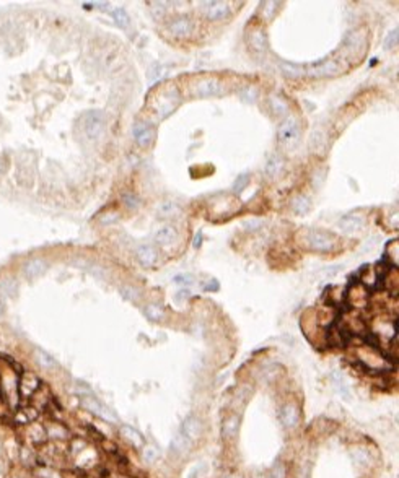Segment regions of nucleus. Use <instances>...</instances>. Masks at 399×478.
<instances>
[{
	"mask_svg": "<svg viewBox=\"0 0 399 478\" xmlns=\"http://www.w3.org/2000/svg\"><path fill=\"white\" fill-rule=\"evenodd\" d=\"M124 202L129 205V207H132V208H136L137 205H139V200L134 195H131V194H126L124 195Z\"/></svg>",
	"mask_w": 399,
	"mask_h": 478,
	"instance_id": "obj_41",
	"label": "nucleus"
},
{
	"mask_svg": "<svg viewBox=\"0 0 399 478\" xmlns=\"http://www.w3.org/2000/svg\"><path fill=\"white\" fill-rule=\"evenodd\" d=\"M223 90V85L217 78H202L194 86V95L199 98L217 96Z\"/></svg>",
	"mask_w": 399,
	"mask_h": 478,
	"instance_id": "obj_7",
	"label": "nucleus"
},
{
	"mask_svg": "<svg viewBox=\"0 0 399 478\" xmlns=\"http://www.w3.org/2000/svg\"><path fill=\"white\" fill-rule=\"evenodd\" d=\"M186 296H188V291H178V295H176V301H184L186 300Z\"/></svg>",
	"mask_w": 399,
	"mask_h": 478,
	"instance_id": "obj_45",
	"label": "nucleus"
},
{
	"mask_svg": "<svg viewBox=\"0 0 399 478\" xmlns=\"http://www.w3.org/2000/svg\"><path fill=\"white\" fill-rule=\"evenodd\" d=\"M16 290H18L16 282L11 280V278H7V280H3L2 283H0V293L5 295L7 298L16 296Z\"/></svg>",
	"mask_w": 399,
	"mask_h": 478,
	"instance_id": "obj_31",
	"label": "nucleus"
},
{
	"mask_svg": "<svg viewBox=\"0 0 399 478\" xmlns=\"http://www.w3.org/2000/svg\"><path fill=\"white\" fill-rule=\"evenodd\" d=\"M145 316L153 322H160L165 318V311L160 306H157V304H149V306L145 308Z\"/></svg>",
	"mask_w": 399,
	"mask_h": 478,
	"instance_id": "obj_30",
	"label": "nucleus"
},
{
	"mask_svg": "<svg viewBox=\"0 0 399 478\" xmlns=\"http://www.w3.org/2000/svg\"><path fill=\"white\" fill-rule=\"evenodd\" d=\"M122 436H124L127 441H131L134 446H142L144 444V436L132 426H124V428H122Z\"/></svg>",
	"mask_w": 399,
	"mask_h": 478,
	"instance_id": "obj_23",
	"label": "nucleus"
},
{
	"mask_svg": "<svg viewBox=\"0 0 399 478\" xmlns=\"http://www.w3.org/2000/svg\"><path fill=\"white\" fill-rule=\"evenodd\" d=\"M34 356H36V361H38L39 366H42L44 369H54L57 366L56 359H54L51 355H47L46 351H42V350H36Z\"/></svg>",
	"mask_w": 399,
	"mask_h": 478,
	"instance_id": "obj_25",
	"label": "nucleus"
},
{
	"mask_svg": "<svg viewBox=\"0 0 399 478\" xmlns=\"http://www.w3.org/2000/svg\"><path fill=\"white\" fill-rule=\"evenodd\" d=\"M248 46L256 52H266L267 51V38L262 28H254L248 34Z\"/></svg>",
	"mask_w": 399,
	"mask_h": 478,
	"instance_id": "obj_12",
	"label": "nucleus"
},
{
	"mask_svg": "<svg viewBox=\"0 0 399 478\" xmlns=\"http://www.w3.org/2000/svg\"><path fill=\"white\" fill-rule=\"evenodd\" d=\"M346 301L351 304L355 309H362L368 304V300H370V291L365 287L364 283H352L349 285V288L346 290Z\"/></svg>",
	"mask_w": 399,
	"mask_h": 478,
	"instance_id": "obj_4",
	"label": "nucleus"
},
{
	"mask_svg": "<svg viewBox=\"0 0 399 478\" xmlns=\"http://www.w3.org/2000/svg\"><path fill=\"white\" fill-rule=\"evenodd\" d=\"M189 448H191V441L186 439L180 433L178 436L173 439V443H171V451L173 452H178V454H184V452H188Z\"/></svg>",
	"mask_w": 399,
	"mask_h": 478,
	"instance_id": "obj_24",
	"label": "nucleus"
},
{
	"mask_svg": "<svg viewBox=\"0 0 399 478\" xmlns=\"http://www.w3.org/2000/svg\"><path fill=\"white\" fill-rule=\"evenodd\" d=\"M248 179H249L248 174L239 176L236 181H235V184H233V190H235V192H241V190L248 185Z\"/></svg>",
	"mask_w": 399,
	"mask_h": 478,
	"instance_id": "obj_38",
	"label": "nucleus"
},
{
	"mask_svg": "<svg viewBox=\"0 0 399 478\" xmlns=\"http://www.w3.org/2000/svg\"><path fill=\"white\" fill-rule=\"evenodd\" d=\"M241 98L248 99V101H253V99L256 98V91L253 88H248L244 93H241Z\"/></svg>",
	"mask_w": 399,
	"mask_h": 478,
	"instance_id": "obj_42",
	"label": "nucleus"
},
{
	"mask_svg": "<svg viewBox=\"0 0 399 478\" xmlns=\"http://www.w3.org/2000/svg\"><path fill=\"white\" fill-rule=\"evenodd\" d=\"M347 64L349 60L346 57V54L344 52H339V55L334 59H328L321 62V64H315L308 68H303L302 67V75H310V77H316V78H321V77H337V75H342L344 72L347 70Z\"/></svg>",
	"mask_w": 399,
	"mask_h": 478,
	"instance_id": "obj_2",
	"label": "nucleus"
},
{
	"mask_svg": "<svg viewBox=\"0 0 399 478\" xmlns=\"http://www.w3.org/2000/svg\"><path fill=\"white\" fill-rule=\"evenodd\" d=\"M352 459L355 464L360 465V467H368V465L372 464V456L362 448H357L352 451Z\"/></svg>",
	"mask_w": 399,
	"mask_h": 478,
	"instance_id": "obj_26",
	"label": "nucleus"
},
{
	"mask_svg": "<svg viewBox=\"0 0 399 478\" xmlns=\"http://www.w3.org/2000/svg\"><path fill=\"white\" fill-rule=\"evenodd\" d=\"M398 36H399V31H398V29H393L391 33L386 36L385 47H386V49H395L396 44H398Z\"/></svg>",
	"mask_w": 399,
	"mask_h": 478,
	"instance_id": "obj_34",
	"label": "nucleus"
},
{
	"mask_svg": "<svg viewBox=\"0 0 399 478\" xmlns=\"http://www.w3.org/2000/svg\"><path fill=\"white\" fill-rule=\"evenodd\" d=\"M176 236H178V233H176V229H175L173 226H163V228L155 234V241H157L158 244H162V246H168V244H173V243H175Z\"/></svg>",
	"mask_w": 399,
	"mask_h": 478,
	"instance_id": "obj_18",
	"label": "nucleus"
},
{
	"mask_svg": "<svg viewBox=\"0 0 399 478\" xmlns=\"http://www.w3.org/2000/svg\"><path fill=\"white\" fill-rule=\"evenodd\" d=\"M230 11H231L230 2H205V3H202V13L212 21L223 20V18L230 15Z\"/></svg>",
	"mask_w": 399,
	"mask_h": 478,
	"instance_id": "obj_6",
	"label": "nucleus"
},
{
	"mask_svg": "<svg viewBox=\"0 0 399 478\" xmlns=\"http://www.w3.org/2000/svg\"><path fill=\"white\" fill-rule=\"evenodd\" d=\"M134 139L140 147H149L153 140V129L145 122H139L134 126Z\"/></svg>",
	"mask_w": 399,
	"mask_h": 478,
	"instance_id": "obj_14",
	"label": "nucleus"
},
{
	"mask_svg": "<svg viewBox=\"0 0 399 478\" xmlns=\"http://www.w3.org/2000/svg\"><path fill=\"white\" fill-rule=\"evenodd\" d=\"M204 290H207V291H217V290H218V282H217V280H212L210 283H208V287H204Z\"/></svg>",
	"mask_w": 399,
	"mask_h": 478,
	"instance_id": "obj_43",
	"label": "nucleus"
},
{
	"mask_svg": "<svg viewBox=\"0 0 399 478\" xmlns=\"http://www.w3.org/2000/svg\"><path fill=\"white\" fill-rule=\"evenodd\" d=\"M292 205H293V212H295L297 215H305V213H308V210H310V200L303 195L295 197V200H293Z\"/></svg>",
	"mask_w": 399,
	"mask_h": 478,
	"instance_id": "obj_28",
	"label": "nucleus"
},
{
	"mask_svg": "<svg viewBox=\"0 0 399 478\" xmlns=\"http://www.w3.org/2000/svg\"><path fill=\"white\" fill-rule=\"evenodd\" d=\"M269 477H271V478H284V477H285L284 467H282V465H274L272 470H271V474H269Z\"/></svg>",
	"mask_w": 399,
	"mask_h": 478,
	"instance_id": "obj_40",
	"label": "nucleus"
},
{
	"mask_svg": "<svg viewBox=\"0 0 399 478\" xmlns=\"http://www.w3.org/2000/svg\"><path fill=\"white\" fill-rule=\"evenodd\" d=\"M271 109H272V113L275 114V116H285L287 113H288V106H287V103L282 99L280 96H272L271 98Z\"/></svg>",
	"mask_w": 399,
	"mask_h": 478,
	"instance_id": "obj_27",
	"label": "nucleus"
},
{
	"mask_svg": "<svg viewBox=\"0 0 399 478\" xmlns=\"http://www.w3.org/2000/svg\"><path fill=\"white\" fill-rule=\"evenodd\" d=\"M168 29L176 38H188L193 33V21L186 16H178L170 21Z\"/></svg>",
	"mask_w": 399,
	"mask_h": 478,
	"instance_id": "obj_11",
	"label": "nucleus"
},
{
	"mask_svg": "<svg viewBox=\"0 0 399 478\" xmlns=\"http://www.w3.org/2000/svg\"><path fill=\"white\" fill-rule=\"evenodd\" d=\"M364 225H365L364 216L355 215V213L344 216V218L339 221L341 229H342V231H346V233H355V231H360V229L364 228Z\"/></svg>",
	"mask_w": 399,
	"mask_h": 478,
	"instance_id": "obj_15",
	"label": "nucleus"
},
{
	"mask_svg": "<svg viewBox=\"0 0 399 478\" xmlns=\"http://www.w3.org/2000/svg\"><path fill=\"white\" fill-rule=\"evenodd\" d=\"M44 270H46V262L42 259H31L24 265V275L28 278L39 277Z\"/></svg>",
	"mask_w": 399,
	"mask_h": 478,
	"instance_id": "obj_19",
	"label": "nucleus"
},
{
	"mask_svg": "<svg viewBox=\"0 0 399 478\" xmlns=\"http://www.w3.org/2000/svg\"><path fill=\"white\" fill-rule=\"evenodd\" d=\"M280 421L285 428H295L300 423V412L293 403H287L280 412Z\"/></svg>",
	"mask_w": 399,
	"mask_h": 478,
	"instance_id": "obj_13",
	"label": "nucleus"
},
{
	"mask_svg": "<svg viewBox=\"0 0 399 478\" xmlns=\"http://www.w3.org/2000/svg\"><path fill=\"white\" fill-rule=\"evenodd\" d=\"M238 430H239V417L236 415H230V417H226L222 423V436L225 439H231L235 438L238 434Z\"/></svg>",
	"mask_w": 399,
	"mask_h": 478,
	"instance_id": "obj_17",
	"label": "nucleus"
},
{
	"mask_svg": "<svg viewBox=\"0 0 399 478\" xmlns=\"http://www.w3.org/2000/svg\"><path fill=\"white\" fill-rule=\"evenodd\" d=\"M200 239H202V234L199 233L198 236H196V239H194V246H196V247H199V244H200Z\"/></svg>",
	"mask_w": 399,
	"mask_h": 478,
	"instance_id": "obj_46",
	"label": "nucleus"
},
{
	"mask_svg": "<svg viewBox=\"0 0 399 478\" xmlns=\"http://www.w3.org/2000/svg\"><path fill=\"white\" fill-rule=\"evenodd\" d=\"M398 244H399L398 239H393L388 243V246H386V259L390 260L393 267L398 265V256H399V252H398L399 246Z\"/></svg>",
	"mask_w": 399,
	"mask_h": 478,
	"instance_id": "obj_29",
	"label": "nucleus"
},
{
	"mask_svg": "<svg viewBox=\"0 0 399 478\" xmlns=\"http://www.w3.org/2000/svg\"><path fill=\"white\" fill-rule=\"evenodd\" d=\"M297 243L306 251L329 252L336 247L337 241L334 236H331L326 231H318V229H302V231L297 234Z\"/></svg>",
	"mask_w": 399,
	"mask_h": 478,
	"instance_id": "obj_1",
	"label": "nucleus"
},
{
	"mask_svg": "<svg viewBox=\"0 0 399 478\" xmlns=\"http://www.w3.org/2000/svg\"><path fill=\"white\" fill-rule=\"evenodd\" d=\"M202 431H204V425H202V421L196 417L186 418L181 426V434L186 439L191 441V443L193 441H198L202 436Z\"/></svg>",
	"mask_w": 399,
	"mask_h": 478,
	"instance_id": "obj_10",
	"label": "nucleus"
},
{
	"mask_svg": "<svg viewBox=\"0 0 399 478\" xmlns=\"http://www.w3.org/2000/svg\"><path fill=\"white\" fill-rule=\"evenodd\" d=\"M385 287L386 290H390V293L393 296L398 295V285H399V277H398V270L396 267H391V269L386 272L385 270Z\"/></svg>",
	"mask_w": 399,
	"mask_h": 478,
	"instance_id": "obj_20",
	"label": "nucleus"
},
{
	"mask_svg": "<svg viewBox=\"0 0 399 478\" xmlns=\"http://www.w3.org/2000/svg\"><path fill=\"white\" fill-rule=\"evenodd\" d=\"M205 470H207V465L199 462L198 465H196V467H193L191 472H189V478H200L202 475L205 474Z\"/></svg>",
	"mask_w": 399,
	"mask_h": 478,
	"instance_id": "obj_37",
	"label": "nucleus"
},
{
	"mask_svg": "<svg viewBox=\"0 0 399 478\" xmlns=\"http://www.w3.org/2000/svg\"><path fill=\"white\" fill-rule=\"evenodd\" d=\"M142 457H144L145 464H155L160 459V449L157 448V446H147V448L144 449Z\"/></svg>",
	"mask_w": 399,
	"mask_h": 478,
	"instance_id": "obj_32",
	"label": "nucleus"
},
{
	"mask_svg": "<svg viewBox=\"0 0 399 478\" xmlns=\"http://www.w3.org/2000/svg\"><path fill=\"white\" fill-rule=\"evenodd\" d=\"M20 387H21V392H24V394L34 392V390L38 389V379H36V376L31 374V372H26V374H23Z\"/></svg>",
	"mask_w": 399,
	"mask_h": 478,
	"instance_id": "obj_22",
	"label": "nucleus"
},
{
	"mask_svg": "<svg viewBox=\"0 0 399 478\" xmlns=\"http://www.w3.org/2000/svg\"><path fill=\"white\" fill-rule=\"evenodd\" d=\"M137 260L144 267H152L157 264L158 260V254L157 251L150 246H140L137 249Z\"/></svg>",
	"mask_w": 399,
	"mask_h": 478,
	"instance_id": "obj_16",
	"label": "nucleus"
},
{
	"mask_svg": "<svg viewBox=\"0 0 399 478\" xmlns=\"http://www.w3.org/2000/svg\"><path fill=\"white\" fill-rule=\"evenodd\" d=\"M104 129V117L100 111H90L83 119V130L88 139L100 137Z\"/></svg>",
	"mask_w": 399,
	"mask_h": 478,
	"instance_id": "obj_5",
	"label": "nucleus"
},
{
	"mask_svg": "<svg viewBox=\"0 0 399 478\" xmlns=\"http://www.w3.org/2000/svg\"><path fill=\"white\" fill-rule=\"evenodd\" d=\"M157 104V113L160 117H167L170 116L173 111L176 109V106L180 104V98H178V93L175 90H168L167 93H163L158 99Z\"/></svg>",
	"mask_w": 399,
	"mask_h": 478,
	"instance_id": "obj_8",
	"label": "nucleus"
},
{
	"mask_svg": "<svg viewBox=\"0 0 399 478\" xmlns=\"http://www.w3.org/2000/svg\"><path fill=\"white\" fill-rule=\"evenodd\" d=\"M300 139V124L295 116H288L279 127V140L282 145L293 147Z\"/></svg>",
	"mask_w": 399,
	"mask_h": 478,
	"instance_id": "obj_3",
	"label": "nucleus"
},
{
	"mask_svg": "<svg viewBox=\"0 0 399 478\" xmlns=\"http://www.w3.org/2000/svg\"><path fill=\"white\" fill-rule=\"evenodd\" d=\"M228 478H241V477H228Z\"/></svg>",
	"mask_w": 399,
	"mask_h": 478,
	"instance_id": "obj_48",
	"label": "nucleus"
},
{
	"mask_svg": "<svg viewBox=\"0 0 399 478\" xmlns=\"http://www.w3.org/2000/svg\"><path fill=\"white\" fill-rule=\"evenodd\" d=\"M111 15H113V18H114V21L118 23L119 26H122V28H127V26H129V15L126 13L124 8L114 10Z\"/></svg>",
	"mask_w": 399,
	"mask_h": 478,
	"instance_id": "obj_33",
	"label": "nucleus"
},
{
	"mask_svg": "<svg viewBox=\"0 0 399 478\" xmlns=\"http://www.w3.org/2000/svg\"><path fill=\"white\" fill-rule=\"evenodd\" d=\"M262 7H264V10H262L264 18H267V20H271V18L274 16L272 8H277V7H279V3H277V2H264V3H262Z\"/></svg>",
	"mask_w": 399,
	"mask_h": 478,
	"instance_id": "obj_36",
	"label": "nucleus"
},
{
	"mask_svg": "<svg viewBox=\"0 0 399 478\" xmlns=\"http://www.w3.org/2000/svg\"><path fill=\"white\" fill-rule=\"evenodd\" d=\"M176 212H178V207H176L175 203H171V202L163 203L162 208H160V213H162L163 216H170V215H173V213H176Z\"/></svg>",
	"mask_w": 399,
	"mask_h": 478,
	"instance_id": "obj_39",
	"label": "nucleus"
},
{
	"mask_svg": "<svg viewBox=\"0 0 399 478\" xmlns=\"http://www.w3.org/2000/svg\"><path fill=\"white\" fill-rule=\"evenodd\" d=\"M121 295L129 301H136L139 298V291L136 288H132V287H122L121 288Z\"/></svg>",
	"mask_w": 399,
	"mask_h": 478,
	"instance_id": "obj_35",
	"label": "nucleus"
},
{
	"mask_svg": "<svg viewBox=\"0 0 399 478\" xmlns=\"http://www.w3.org/2000/svg\"><path fill=\"white\" fill-rule=\"evenodd\" d=\"M83 407L87 410H90V412H93L95 415H98V417L108 420V421H116V420H118L114 417V413L111 412V410H109L106 405H103V403L91 394L83 397Z\"/></svg>",
	"mask_w": 399,
	"mask_h": 478,
	"instance_id": "obj_9",
	"label": "nucleus"
},
{
	"mask_svg": "<svg viewBox=\"0 0 399 478\" xmlns=\"http://www.w3.org/2000/svg\"><path fill=\"white\" fill-rule=\"evenodd\" d=\"M282 169H284V159L279 158V157H272L271 159L267 161L266 164V174L269 177H275L279 176Z\"/></svg>",
	"mask_w": 399,
	"mask_h": 478,
	"instance_id": "obj_21",
	"label": "nucleus"
},
{
	"mask_svg": "<svg viewBox=\"0 0 399 478\" xmlns=\"http://www.w3.org/2000/svg\"><path fill=\"white\" fill-rule=\"evenodd\" d=\"M3 316V304H2V301H0V318Z\"/></svg>",
	"mask_w": 399,
	"mask_h": 478,
	"instance_id": "obj_47",
	"label": "nucleus"
},
{
	"mask_svg": "<svg viewBox=\"0 0 399 478\" xmlns=\"http://www.w3.org/2000/svg\"><path fill=\"white\" fill-rule=\"evenodd\" d=\"M175 282L176 283H193V277H176L175 278Z\"/></svg>",
	"mask_w": 399,
	"mask_h": 478,
	"instance_id": "obj_44",
	"label": "nucleus"
}]
</instances>
